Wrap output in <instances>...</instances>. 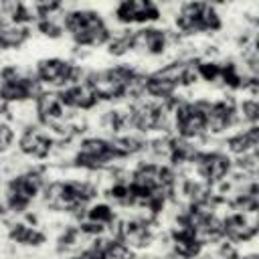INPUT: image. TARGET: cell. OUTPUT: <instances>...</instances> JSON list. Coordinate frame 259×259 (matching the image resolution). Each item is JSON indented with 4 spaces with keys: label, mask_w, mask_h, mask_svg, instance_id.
<instances>
[{
    "label": "cell",
    "mask_w": 259,
    "mask_h": 259,
    "mask_svg": "<svg viewBox=\"0 0 259 259\" xmlns=\"http://www.w3.org/2000/svg\"><path fill=\"white\" fill-rule=\"evenodd\" d=\"M121 239L123 243L127 245H148V239H150V231L144 223H125L121 227Z\"/></svg>",
    "instance_id": "obj_20"
},
{
    "label": "cell",
    "mask_w": 259,
    "mask_h": 259,
    "mask_svg": "<svg viewBox=\"0 0 259 259\" xmlns=\"http://www.w3.org/2000/svg\"><path fill=\"white\" fill-rule=\"evenodd\" d=\"M134 73L125 67H115V69H107V71H99L93 73L87 81V85L91 87L93 95L99 99H117L121 97L130 85H132Z\"/></svg>",
    "instance_id": "obj_3"
},
{
    "label": "cell",
    "mask_w": 259,
    "mask_h": 259,
    "mask_svg": "<svg viewBox=\"0 0 259 259\" xmlns=\"http://www.w3.org/2000/svg\"><path fill=\"white\" fill-rule=\"evenodd\" d=\"M36 73H38V79L45 81V83H51V85H63L67 81H71L75 77V67L67 61H61V59H47V61H40L38 67H36Z\"/></svg>",
    "instance_id": "obj_11"
},
{
    "label": "cell",
    "mask_w": 259,
    "mask_h": 259,
    "mask_svg": "<svg viewBox=\"0 0 259 259\" xmlns=\"http://www.w3.org/2000/svg\"><path fill=\"white\" fill-rule=\"evenodd\" d=\"M247 259H255V257H247Z\"/></svg>",
    "instance_id": "obj_26"
},
{
    "label": "cell",
    "mask_w": 259,
    "mask_h": 259,
    "mask_svg": "<svg viewBox=\"0 0 259 259\" xmlns=\"http://www.w3.org/2000/svg\"><path fill=\"white\" fill-rule=\"evenodd\" d=\"M36 109H38L40 121L47 127H53L57 132H63L65 130L67 119H69V113H67V105L63 103L61 95H53V93L40 95L38 97V103H36Z\"/></svg>",
    "instance_id": "obj_7"
},
{
    "label": "cell",
    "mask_w": 259,
    "mask_h": 259,
    "mask_svg": "<svg viewBox=\"0 0 259 259\" xmlns=\"http://www.w3.org/2000/svg\"><path fill=\"white\" fill-rule=\"evenodd\" d=\"M223 231L233 239V241H247L257 233V208L235 212L225 219Z\"/></svg>",
    "instance_id": "obj_10"
},
{
    "label": "cell",
    "mask_w": 259,
    "mask_h": 259,
    "mask_svg": "<svg viewBox=\"0 0 259 259\" xmlns=\"http://www.w3.org/2000/svg\"><path fill=\"white\" fill-rule=\"evenodd\" d=\"M229 146H231L233 152H247V150L255 148V146H257V130L253 127V130H249V132H245V134L233 138V140L229 142Z\"/></svg>",
    "instance_id": "obj_22"
},
{
    "label": "cell",
    "mask_w": 259,
    "mask_h": 259,
    "mask_svg": "<svg viewBox=\"0 0 259 259\" xmlns=\"http://www.w3.org/2000/svg\"><path fill=\"white\" fill-rule=\"evenodd\" d=\"M176 24L184 32H204V30H217L221 26V20L210 4L190 2V4L182 6V10L176 18Z\"/></svg>",
    "instance_id": "obj_4"
},
{
    "label": "cell",
    "mask_w": 259,
    "mask_h": 259,
    "mask_svg": "<svg viewBox=\"0 0 259 259\" xmlns=\"http://www.w3.org/2000/svg\"><path fill=\"white\" fill-rule=\"evenodd\" d=\"M233 103L219 101L212 105H206V130L210 132H223L233 121Z\"/></svg>",
    "instance_id": "obj_16"
},
{
    "label": "cell",
    "mask_w": 259,
    "mask_h": 259,
    "mask_svg": "<svg viewBox=\"0 0 259 259\" xmlns=\"http://www.w3.org/2000/svg\"><path fill=\"white\" fill-rule=\"evenodd\" d=\"M164 119V111L162 107L158 105H152V103H146V105H140L136 111H134V121L138 127L142 130H152V127H158Z\"/></svg>",
    "instance_id": "obj_19"
},
{
    "label": "cell",
    "mask_w": 259,
    "mask_h": 259,
    "mask_svg": "<svg viewBox=\"0 0 259 259\" xmlns=\"http://www.w3.org/2000/svg\"><path fill=\"white\" fill-rule=\"evenodd\" d=\"M93 196V188L83 182H55L47 188V204L57 210H77Z\"/></svg>",
    "instance_id": "obj_2"
},
{
    "label": "cell",
    "mask_w": 259,
    "mask_h": 259,
    "mask_svg": "<svg viewBox=\"0 0 259 259\" xmlns=\"http://www.w3.org/2000/svg\"><path fill=\"white\" fill-rule=\"evenodd\" d=\"M196 168L202 178H206L208 182H217L229 172V160L221 154H200L196 158Z\"/></svg>",
    "instance_id": "obj_13"
},
{
    "label": "cell",
    "mask_w": 259,
    "mask_h": 259,
    "mask_svg": "<svg viewBox=\"0 0 259 259\" xmlns=\"http://www.w3.org/2000/svg\"><path fill=\"white\" fill-rule=\"evenodd\" d=\"M34 91V85L28 77H22L16 69H4L0 73V95L6 101L28 99Z\"/></svg>",
    "instance_id": "obj_8"
},
{
    "label": "cell",
    "mask_w": 259,
    "mask_h": 259,
    "mask_svg": "<svg viewBox=\"0 0 259 259\" xmlns=\"http://www.w3.org/2000/svg\"><path fill=\"white\" fill-rule=\"evenodd\" d=\"M119 156H123V152L115 144H107L103 140H87L77 154V164L85 168H99Z\"/></svg>",
    "instance_id": "obj_5"
},
{
    "label": "cell",
    "mask_w": 259,
    "mask_h": 259,
    "mask_svg": "<svg viewBox=\"0 0 259 259\" xmlns=\"http://www.w3.org/2000/svg\"><path fill=\"white\" fill-rule=\"evenodd\" d=\"M65 26L79 45H101L107 40V28L97 12L75 10L67 14Z\"/></svg>",
    "instance_id": "obj_1"
},
{
    "label": "cell",
    "mask_w": 259,
    "mask_h": 259,
    "mask_svg": "<svg viewBox=\"0 0 259 259\" xmlns=\"http://www.w3.org/2000/svg\"><path fill=\"white\" fill-rule=\"evenodd\" d=\"M61 99L67 107H77V109H87V107L95 105V101H97V97L93 95V91L87 83L69 87L65 93H61Z\"/></svg>",
    "instance_id": "obj_17"
},
{
    "label": "cell",
    "mask_w": 259,
    "mask_h": 259,
    "mask_svg": "<svg viewBox=\"0 0 259 259\" xmlns=\"http://www.w3.org/2000/svg\"><path fill=\"white\" fill-rule=\"evenodd\" d=\"M38 186H40L38 176L24 174V176L14 178L8 184V204H10V208L22 210L34 198V194L38 192Z\"/></svg>",
    "instance_id": "obj_9"
},
{
    "label": "cell",
    "mask_w": 259,
    "mask_h": 259,
    "mask_svg": "<svg viewBox=\"0 0 259 259\" xmlns=\"http://www.w3.org/2000/svg\"><path fill=\"white\" fill-rule=\"evenodd\" d=\"M6 105H8V101L0 95V113H4V111H6Z\"/></svg>",
    "instance_id": "obj_25"
},
{
    "label": "cell",
    "mask_w": 259,
    "mask_h": 259,
    "mask_svg": "<svg viewBox=\"0 0 259 259\" xmlns=\"http://www.w3.org/2000/svg\"><path fill=\"white\" fill-rule=\"evenodd\" d=\"M130 45H134L136 49L146 51V53H162L164 45H166V36L160 30L148 28V30H140L138 34H134L130 38Z\"/></svg>",
    "instance_id": "obj_18"
},
{
    "label": "cell",
    "mask_w": 259,
    "mask_h": 259,
    "mask_svg": "<svg viewBox=\"0 0 259 259\" xmlns=\"http://www.w3.org/2000/svg\"><path fill=\"white\" fill-rule=\"evenodd\" d=\"M10 142H12V132H10V127L4 125V123H0V152L6 150Z\"/></svg>",
    "instance_id": "obj_24"
},
{
    "label": "cell",
    "mask_w": 259,
    "mask_h": 259,
    "mask_svg": "<svg viewBox=\"0 0 259 259\" xmlns=\"http://www.w3.org/2000/svg\"><path fill=\"white\" fill-rule=\"evenodd\" d=\"M160 16L158 8L146 0H130L121 2L117 8V18L121 22H150Z\"/></svg>",
    "instance_id": "obj_12"
},
{
    "label": "cell",
    "mask_w": 259,
    "mask_h": 259,
    "mask_svg": "<svg viewBox=\"0 0 259 259\" xmlns=\"http://www.w3.org/2000/svg\"><path fill=\"white\" fill-rule=\"evenodd\" d=\"M172 239H174V247H176V253L182 255V257H194L198 255L200 251V237L196 235V231L186 223L178 229H174L172 233Z\"/></svg>",
    "instance_id": "obj_14"
},
{
    "label": "cell",
    "mask_w": 259,
    "mask_h": 259,
    "mask_svg": "<svg viewBox=\"0 0 259 259\" xmlns=\"http://www.w3.org/2000/svg\"><path fill=\"white\" fill-rule=\"evenodd\" d=\"M53 140L40 130H28L20 140V150L34 158H45L51 152Z\"/></svg>",
    "instance_id": "obj_15"
},
{
    "label": "cell",
    "mask_w": 259,
    "mask_h": 259,
    "mask_svg": "<svg viewBox=\"0 0 259 259\" xmlns=\"http://www.w3.org/2000/svg\"><path fill=\"white\" fill-rule=\"evenodd\" d=\"M176 127L184 138H196L206 132V105L184 103L176 111Z\"/></svg>",
    "instance_id": "obj_6"
},
{
    "label": "cell",
    "mask_w": 259,
    "mask_h": 259,
    "mask_svg": "<svg viewBox=\"0 0 259 259\" xmlns=\"http://www.w3.org/2000/svg\"><path fill=\"white\" fill-rule=\"evenodd\" d=\"M87 221H89V223L85 225L87 231H101V229H105V225H109V223L113 221V212H111L109 206L99 204V206H93V208L89 210Z\"/></svg>",
    "instance_id": "obj_21"
},
{
    "label": "cell",
    "mask_w": 259,
    "mask_h": 259,
    "mask_svg": "<svg viewBox=\"0 0 259 259\" xmlns=\"http://www.w3.org/2000/svg\"><path fill=\"white\" fill-rule=\"evenodd\" d=\"M14 237L18 241H22V243H30V241H40L42 239L40 235H36L34 231H28V229H20L18 233H14Z\"/></svg>",
    "instance_id": "obj_23"
}]
</instances>
